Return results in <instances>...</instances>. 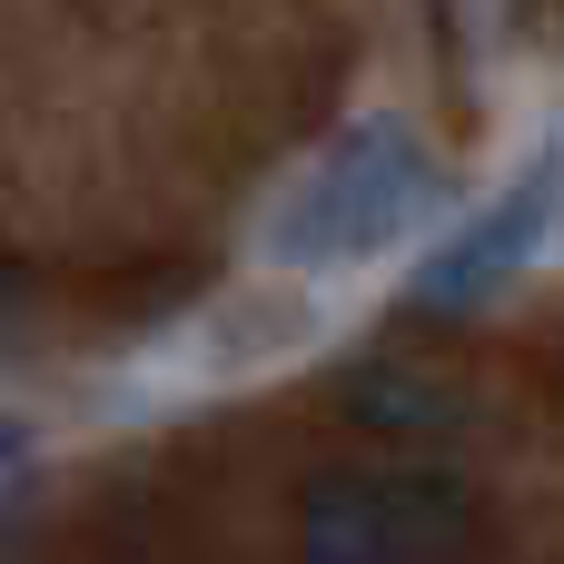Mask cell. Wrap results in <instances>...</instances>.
Segmentation results:
<instances>
[{
    "label": "cell",
    "instance_id": "6da1fadb",
    "mask_svg": "<svg viewBox=\"0 0 564 564\" xmlns=\"http://www.w3.org/2000/svg\"><path fill=\"white\" fill-rule=\"evenodd\" d=\"M436 208V159L406 119H347L278 198L268 218V258L278 268H347L377 258L387 238H406Z\"/></svg>",
    "mask_w": 564,
    "mask_h": 564
},
{
    "label": "cell",
    "instance_id": "7a4b0ae2",
    "mask_svg": "<svg viewBox=\"0 0 564 564\" xmlns=\"http://www.w3.org/2000/svg\"><path fill=\"white\" fill-rule=\"evenodd\" d=\"M555 208H564V159L545 149V159H525V169H516V188H506V198H496V208H486V218H476V228H466V238H456V248L416 278V307H436V317H446V307L496 297V288H506V278L545 248Z\"/></svg>",
    "mask_w": 564,
    "mask_h": 564
},
{
    "label": "cell",
    "instance_id": "3957f363",
    "mask_svg": "<svg viewBox=\"0 0 564 564\" xmlns=\"http://www.w3.org/2000/svg\"><path fill=\"white\" fill-rule=\"evenodd\" d=\"M377 506H387L397 564H466L476 555V486L456 466H387Z\"/></svg>",
    "mask_w": 564,
    "mask_h": 564
},
{
    "label": "cell",
    "instance_id": "277c9868",
    "mask_svg": "<svg viewBox=\"0 0 564 564\" xmlns=\"http://www.w3.org/2000/svg\"><path fill=\"white\" fill-rule=\"evenodd\" d=\"M297 564H397L377 476H357V466H317L307 476V496H297Z\"/></svg>",
    "mask_w": 564,
    "mask_h": 564
},
{
    "label": "cell",
    "instance_id": "5b68a950",
    "mask_svg": "<svg viewBox=\"0 0 564 564\" xmlns=\"http://www.w3.org/2000/svg\"><path fill=\"white\" fill-rule=\"evenodd\" d=\"M10 466H20V426L0 416V476H10Z\"/></svg>",
    "mask_w": 564,
    "mask_h": 564
}]
</instances>
